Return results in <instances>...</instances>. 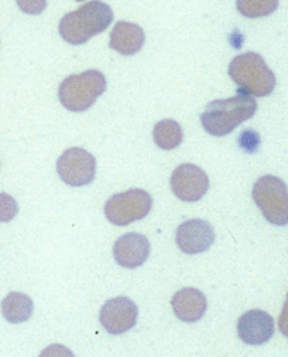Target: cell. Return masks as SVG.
Returning <instances> with one entry per match:
<instances>
[{"label":"cell","mask_w":288,"mask_h":357,"mask_svg":"<svg viewBox=\"0 0 288 357\" xmlns=\"http://www.w3.org/2000/svg\"><path fill=\"white\" fill-rule=\"evenodd\" d=\"M57 173L69 186L89 185L96 174V160L82 147L68 149L57 160Z\"/></svg>","instance_id":"52a82bcc"},{"label":"cell","mask_w":288,"mask_h":357,"mask_svg":"<svg viewBox=\"0 0 288 357\" xmlns=\"http://www.w3.org/2000/svg\"><path fill=\"white\" fill-rule=\"evenodd\" d=\"M2 314L9 323H24L33 314V301L24 293H9L2 302Z\"/></svg>","instance_id":"9a60e30c"},{"label":"cell","mask_w":288,"mask_h":357,"mask_svg":"<svg viewBox=\"0 0 288 357\" xmlns=\"http://www.w3.org/2000/svg\"><path fill=\"white\" fill-rule=\"evenodd\" d=\"M172 306L179 320L185 323H195L203 319L207 310V301L200 290L182 289L173 296Z\"/></svg>","instance_id":"4fadbf2b"},{"label":"cell","mask_w":288,"mask_h":357,"mask_svg":"<svg viewBox=\"0 0 288 357\" xmlns=\"http://www.w3.org/2000/svg\"><path fill=\"white\" fill-rule=\"evenodd\" d=\"M209 190V177L194 164L179 165L172 174V191L182 202L202 200Z\"/></svg>","instance_id":"ba28073f"},{"label":"cell","mask_w":288,"mask_h":357,"mask_svg":"<svg viewBox=\"0 0 288 357\" xmlns=\"http://www.w3.org/2000/svg\"><path fill=\"white\" fill-rule=\"evenodd\" d=\"M107 89V80L103 73L91 69L78 75H69L59 86V99L69 112H86Z\"/></svg>","instance_id":"277c9868"},{"label":"cell","mask_w":288,"mask_h":357,"mask_svg":"<svg viewBox=\"0 0 288 357\" xmlns=\"http://www.w3.org/2000/svg\"><path fill=\"white\" fill-rule=\"evenodd\" d=\"M152 209V197L144 190H129L122 194L113 195L105 203L107 220L114 225H129L131 222L140 221L149 215Z\"/></svg>","instance_id":"8992f818"},{"label":"cell","mask_w":288,"mask_h":357,"mask_svg":"<svg viewBox=\"0 0 288 357\" xmlns=\"http://www.w3.org/2000/svg\"><path fill=\"white\" fill-rule=\"evenodd\" d=\"M252 198L271 224H288V188L280 177L269 174L258 178L252 188Z\"/></svg>","instance_id":"5b68a950"},{"label":"cell","mask_w":288,"mask_h":357,"mask_svg":"<svg viewBox=\"0 0 288 357\" xmlns=\"http://www.w3.org/2000/svg\"><path fill=\"white\" fill-rule=\"evenodd\" d=\"M18 213V204L15 198L9 194L0 192V222L13 221Z\"/></svg>","instance_id":"ac0fdd59"},{"label":"cell","mask_w":288,"mask_h":357,"mask_svg":"<svg viewBox=\"0 0 288 357\" xmlns=\"http://www.w3.org/2000/svg\"><path fill=\"white\" fill-rule=\"evenodd\" d=\"M17 3L18 8L29 15H39L47 8V0H17Z\"/></svg>","instance_id":"d6986e66"},{"label":"cell","mask_w":288,"mask_h":357,"mask_svg":"<svg viewBox=\"0 0 288 357\" xmlns=\"http://www.w3.org/2000/svg\"><path fill=\"white\" fill-rule=\"evenodd\" d=\"M278 326H280V331L282 332V335L288 338V294H287V299L280 317V321H278Z\"/></svg>","instance_id":"ffe728a7"},{"label":"cell","mask_w":288,"mask_h":357,"mask_svg":"<svg viewBox=\"0 0 288 357\" xmlns=\"http://www.w3.org/2000/svg\"><path fill=\"white\" fill-rule=\"evenodd\" d=\"M113 254L117 264L126 267V269H135L149 259L151 243L143 234L128 233L116 241Z\"/></svg>","instance_id":"7c38bea8"},{"label":"cell","mask_w":288,"mask_h":357,"mask_svg":"<svg viewBox=\"0 0 288 357\" xmlns=\"http://www.w3.org/2000/svg\"><path fill=\"white\" fill-rule=\"evenodd\" d=\"M237 333L245 344L262 345L273 336L275 321L269 314L260 310L245 312L237 321Z\"/></svg>","instance_id":"8fae6325"},{"label":"cell","mask_w":288,"mask_h":357,"mask_svg":"<svg viewBox=\"0 0 288 357\" xmlns=\"http://www.w3.org/2000/svg\"><path fill=\"white\" fill-rule=\"evenodd\" d=\"M215 242L213 227L203 220H190L179 225L176 243L185 254H202Z\"/></svg>","instance_id":"30bf717a"},{"label":"cell","mask_w":288,"mask_h":357,"mask_svg":"<svg viewBox=\"0 0 288 357\" xmlns=\"http://www.w3.org/2000/svg\"><path fill=\"white\" fill-rule=\"evenodd\" d=\"M153 140L158 147L164 149V151H172L183 140L182 126L172 119L158 122L153 128Z\"/></svg>","instance_id":"2e32d148"},{"label":"cell","mask_w":288,"mask_h":357,"mask_svg":"<svg viewBox=\"0 0 288 357\" xmlns=\"http://www.w3.org/2000/svg\"><path fill=\"white\" fill-rule=\"evenodd\" d=\"M112 22V8L101 0H92L77 11L66 14L59 23V33L68 44L82 45L98 33H103Z\"/></svg>","instance_id":"7a4b0ae2"},{"label":"cell","mask_w":288,"mask_h":357,"mask_svg":"<svg viewBox=\"0 0 288 357\" xmlns=\"http://www.w3.org/2000/svg\"><path fill=\"white\" fill-rule=\"evenodd\" d=\"M280 0H237V11L246 18H262L273 14Z\"/></svg>","instance_id":"e0dca14e"},{"label":"cell","mask_w":288,"mask_h":357,"mask_svg":"<svg viewBox=\"0 0 288 357\" xmlns=\"http://www.w3.org/2000/svg\"><path fill=\"white\" fill-rule=\"evenodd\" d=\"M144 38V31L138 24L119 22L110 35V48L123 56H132L143 48Z\"/></svg>","instance_id":"5bb4252c"},{"label":"cell","mask_w":288,"mask_h":357,"mask_svg":"<svg viewBox=\"0 0 288 357\" xmlns=\"http://www.w3.org/2000/svg\"><path fill=\"white\" fill-rule=\"evenodd\" d=\"M138 319L137 305L125 296L108 301L99 314V321L112 335H121L131 331Z\"/></svg>","instance_id":"9c48e42d"},{"label":"cell","mask_w":288,"mask_h":357,"mask_svg":"<svg viewBox=\"0 0 288 357\" xmlns=\"http://www.w3.org/2000/svg\"><path fill=\"white\" fill-rule=\"evenodd\" d=\"M254 96L239 92L228 99H216L206 107L202 125L207 134L224 137L233 132L241 123L250 121L257 112Z\"/></svg>","instance_id":"6da1fadb"},{"label":"cell","mask_w":288,"mask_h":357,"mask_svg":"<svg viewBox=\"0 0 288 357\" xmlns=\"http://www.w3.org/2000/svg\"><path fill=\"white\" fill-rule=\"evenodd\" d=\"M228 75L239 86V92L251 96H269L276 86V77L258 53H243L236 56Z\"/></svg>","instance_id":"3957f363"},{"label":"cell","mask_w":288,"mask_h":357,"mask_svg":"<svg viewBox=\"0 0 288 357\" xmlns=\"http://www.w3.org/2000/svg\"><path fill=\"white\" fill-rule=\"evenodd\" d=\"M77 2H83V0H77Z\"/></svg>","instance_id":"44dd1931"}]
</instances>
